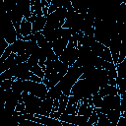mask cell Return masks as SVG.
Listing matches in <instances>:
<instances>
[{
    "label": "cell",
    "instance_id": "30bf717a",
    "mask_svg": "<svg viewBox=\"0 0 126 126\" xmlns=\"http://www.w3.org/2000/svg\"><path fill=\"white\" fill-rule=\"evenodd\" d=\"M68 42L69 41L64 39L63 37H59V38L55 39L54 41H52L51 42V46H52V49L55 52V54L60 56L63 53V51L65 50L66 46L68 45Z\"/></svg>",
    "mask_w": 126,
    "mask_h": 126
},
{
    "label": "cell",
    "instance_id": "4316f807",
    "mask_svg": "<svg viewBox=\"0 0 126 126\" xmlns=\"http://www.w3.org/2000/svg\"><path fill=\"white\" fill-rule=\"evenodd\" d=\"M73 36V30L70 28H61V37H63L66 40H70Z\"/></svg>",
    "mask_w": 126,
    "mask_h": 126
},
{
    "label": "cell",
    "instance_id": "52a82bcc",
    "mask_svg": "<svg viewBox=\"0 0 126 126\" xmlns=\"http://www.w3.org/2000/svg\"><path fill=\"white\" fill-rule=\"evenodd\" d=\"M121 37L120 35H116L114 36L109 43V49L111 51L112 54V58H113V62L115 64H118V59H119V52H120V47H121Z\"/></svg>",
    "mask_w": 126,
    "mask_h": 126
},
{
    "label": "cell",
    "instance_id": "3957f363",
    "mask_svg": "<svg viewBox=\"0 0 126 126\" xmlns=\"http://www.w3.org/2000/svg\"><path fill=\"white\" fill-rule=\"evenodd\" d=\"M23 101L26 105L24 113H32V114H36L39 110V107L41 105L42 99L35 96L34 94L25 92L23 93Z\"/></svg>",
    "mask_w": 126,
    "mask_h": 126
},
{
    "label": "cell",
    "instance_id": "603a6c76",
    "mask_svg": "<svg viewBox=\"0 0 126 126\" xmlns=\"http://www.w3.org/2000/svg\"><path fill=\"white\" fill-rule=\"evenodd\" d=\"M25 81L26 80H21V79L14 80L11 89L18 93H24L25 92Z\"/></svg>",
    "mask_w": 126,
    "mask_h": 126
},
{
    "label": "cell",
    "instance_id": "4fadbf2b",
    "mask_svg": "<svg viewBox=\"0 0 126 126\" xmlns=\"http://www.w3.org/2000/svg\"><path fill=\"white\" fill-rule=\"evenodd\" d=\"M46 24V17L45 16H36L34 22L32 23V33H35L36 32H40L44 29Z\"/></svg>",
    "mask_w": 126,
    "mask_h": 126
},
{
    "label": "cell",
    "instance_id": "74e56055",
    "mask_svg": "<svg viewBox=\"0 0 126 126\" xmlns=\"http://www.w3.org/2000/svg\"><path fill=\"white\" fill-rule=\"evenodd\" d=\"M30 80H31V81H33V82H37V83L42 82V79H41L39 76H37V75H35V74H33V73H32Z\"/></svg>",
    "mask_w": 126,
    "mask_h": 126
},
{
    "label": "cell",
    "instance_id": "f35d334b",
    "mask_svg": "<svg viewBox=\"0 0 126 126\" xmlns=\"http://www.w3.org/2000/svg\"><path fill=\"white\" fill-rule=\"evenodd\" d=\"M37 1H42V0H31V5H33V3L37 2Z\"/></svg>",
    "mask_w": 126,
    "mask_h": 126
},
{
    "label": "cell",
    "instance_id": "9a60e30c",
    "mask_svg": "<svg viewBox=\"0 0 126 126\" xmlns=\"http://www.w3.org/2000/svg\"><path fill=\"white\" fill-rule=\"evenodd\" d=\"M32 32V23L28 21L26 18L23 19L21 26H20V33L25 37L29 34H31Z\"/></svg>",
    "mask_w": 126,
    "mask_h": 126
},
{
    "label": "cell",
    "instance_id": "7402d4cb",
    "mask_svg": "<svg viewBox=\"0 0 126 126\" xmlns=\"http://www.w3.org/2000/svg\"><path fill=\"white\" fill-rule=\"evenodd\" d=\"M104 48H105V45L104 44H102L101 42H99V41H94V43H93V45L91 46V50H92V52L93 53H94L96 56H101V54L103 53V50H104Z\"/></svg>",
    "mask_w": 126,
    "mask_h": 126
},
{
    "label": "cell",
    "instance_id": "5b68a950",
    "mask_svg": "<svg viewBox=\"0 0 126 126\" xmlns=\"http://www.w3.org/2000/svg\"><path fill=\"white\" fill-rule=\"evenodd\" d=\"M121 105V95L115 94V95H105L102 98V105L99 107L100 111L104 114H107V112L110 109H120Z\"/></svg>",
    "mask_w": 126,
    "mask_h": 126
},
{
    "label": "cell",
    "instance_id": "d6a6232c",
    "mask_svg": "<svg viewBox=\"0 0 126 126\" xmlns=\"http://www.w3.org/2000/svg\"><path fill=\"white\" fill-rule=\"evenodd\" d=\"M13 81L12 79H7V80H4V81H1L0 83V86L2 88V90H8V89H11L12 88V84H13Z\"/></svg>",
    "mask_w": 126,
    "mask_h": 126
},
{
    "label": "cell",
    "instance_id": "44dd1931",
    "mask_svg": "<svg viewBox=\"0 0 126 126\" xmlns=\"http://www.w3.org/2000/svg\"><path fill=\"white\" fill-rule=\"evenodd\" d=\"M103 69L106 70L109 78H115L116 79V77H117V70H116V64L114 62L105 61Z\"/></svg>",
    "mask_w": 126,
    "mask_h": 126
},
{
    "label": "cell",
    "instance_id": "4dcf8cb0",
    "mask_svg": "<svg viewBox=\"0 0 126 126\" xmlns=\"http://www.w3.org/2000/svg\"><path fill=\"white\" fill-rule=\"evenodd\" d=\"M64 113H67V114H78V104H72V103L68 102Z\"/></svg>",
    "mask_w": 126,
    "mask_h": 126
},
{
    "label": "cell",
    "instance_id": "cb8c5ba5",
    "mask_svg": "<svg viewBox=\"0 0 126 126\" xmlns=\"http://www.w3.org/2000/svg\"><path fill=\"white\" fill-rule=\"evenodd\" d=\"M68 100H69V96H68V95L62 94V95L59 97V108H58V111H59L61 114L65 112V109H66L67 104H68Z\"/></svg>",
    "mask_w": 126,
    "mask_h": 126
},
{
    "label": "cell",
    "instance_id": "ba28073f",
    "mask_svg": "<svg viewBox=\"0 0 126 126\" xmlns=\"http://www.w3.org/2000/svg\"><path fill=\"white\" fill-rule=\"evenodd\" d=\"M35 123L47 125V126H54V125H62L63 123L56 118H52L50 116H45V115H40V114H34V118L32 120Z\"/></svg>",
    "mask_w": 126,
    "mask_h": 126
},
{
    "label": "cell",
    "instance_id": "ab89813d",
    "mask_svg": "<svg viewBox=\"0 0 126 126\" xmlns=\"http://www.w3.org/2000/svg\"><path fill=\"white\" fill-rule=\"evenodd\" d=\"M46 1H47L48 3H51V1H52V0H46Z\"/></svg>",
    "mask_w": 126,
    "mask_h": 126
},
{
    "label": "cell",
    "instance_id": "1f68e13d",
    "mask_svg": "<svg viewBox=\"0 0 126 126\" xmlns=\"http://www.w3.org/2000/svg\"><path fill=\"white\" fill-rule=\"evenodd\" d=\"M7 79L14 80V74H13V71L11 69H8V70L0 73V81H4V80H7Z\"/></svg>",
    "mask_w": 126,
    "mask_h": 126
},
{
    "label": "cell",
    "instance_id": "5bb4252c",
    "mask_svg": "<svg viewBox=\"0 0 126 126\" xmlns=\"http://www.w3.org/2000/svg\"><path fill=\"white\" fill-rule=\"evenodd\" d=\"M16 53H11L2 63H0V73L10 69L12 66H14L16 63H15V58H16Z\"/></svg>",
    "mask_w": 126,
    "mask_h": 126
},
{
    "label": "cell",
    "instance_id": "ffe728a7",
    "mask_svg": "<svg viewBox=\"0 0 126 126\" xmlns=\"http://www.w3.org/2000/svg\"><path fill=\"white\" fill-rule=\"evenodd\" d=\"M121 110L120 109H110L106 116L107 118L110 120V122L113 124V126H117V122L119 120V118L121 117Z\"/></svg>",
    "mask_w": 126,
    "mask_h": 126
},
{
    "label": "cell",
    "instance_id": "484cf974",
    "mask_svg": "<svg viewBox=\"0 0 126 126\" xmlns=\"http://www.w3.org/2000/svg\"><path fill=\"white\" fill-rule=\"evenodd\" d=\"M102 96L99 94V93H94L93 95H92V100H93V104H94V107H101L102 105Z\"/></svg>",
    "mask_w": 126,
    "mask_h": 126
},
{
    "label": "cell",
    "instance_id": "e0dca14e",
    "mask_svg": "<svg viewBox=\"0 0 126 126\" xmlns=\"http://www.w3.org/2000/svg\"><path fill=\"white\" fill-rule=\"evenodd\" d=\"M98 93L102 97L105 95H115V94H118V88H117V86L106 85L105 87L100 88Z\"/></svg>",
    "mask_w": 126,
    "mask_h": 126
},
{
    "label": "cell",
    "instance_id": "d590c367",
    "mask_svg": "<svg viewBox=\"0 0 126 126\" xmlns=\"http://www.w3.org/2000/svg\"><path fill=\"white\" fill-rule=\"evenodd\" d=\"M120 110L121 112L126 110V92L121 94V105H120Z\"/></svg>",
    "mask_w": 126,
    "mask_h": 126
},
{
    "label": "cell",
    "instance_id": "277c9868",
    "mask_svg": "<svg viewBox=\"0 0 126 126\" xmlns=\"http://www.w3.org/2000/svg\"><path fill=\"white\" fill-rule=\"evenodd\" d=\"M4 39L9 44H12L18 39V32L7 12H4Z\"/></svg>",
    "mask_w": 126,
    "mask_h": 126
},
{
    "label": "cell",
    "instance_id": "7c38bea8",
    "mask_svg": "<svg viewBox=\"0 0 126 126\" xmlns=\"http://www.w3.org/2000/svg\"><path fill=\"white\" fill-rule=\"evenodd\" d=\"M10 45H11L13 53H16V54H19V55H22V54L26 53V46H27V41L26 40L18 38L15 42H13Z\"/></svg>",
    "mask_w": 126,
    "mask_h": 126
},
{
    "label": "cell",
    "instance_id": "83f0119b",
    "mask_svg": "<svg viewBox=\"0 0 126 126\" xmlns=\"http://www.w3.org/2000/svg\"><path fill=\"white\" fill-rule=\"evenodd\" d=\"M2 2H3L4 12L11 11L14 7L17 6V0H2Z\"/></svg>",
    "mask_w": 126,
    "mask_h": 126
},
{
    "label": "cell",
    "instance_id": "ac0fdd59",
    "mask_svg": "<svg viewBox=\"0 0 126 126\" xmlns=\"http://www.w3.org/2000/svg\"><path fill=\"white\" fill-rule=\"evenodd\" d=\"M63 94V92H62V88L60 86V84H56L55 86L49 88L48 90V93H47V97H51L53 99H59V97Z\"/></svg>",
    "mask_w": 126,
    "mask_h": 126
},
{
    "label": "cell",
    "instance_id": "8992f818",
    "mask_svg": "<svg viewBox=\"0 0 126 126\" xmlns=\"http://www.w3.org/2000/svg\"><path fill=\"white\" fill-rule=\"evenodd\" d=\"M88 117L85 115H80V114H67V113H62L59 120L62 123H68L72 125H87L88 123Z\"/></svg>",
    "mask_w": 126,
    "mask_h": 126
},
{
    "label": "cell",
    "instance_id": "6da1fadb",
    "mask_svg": "<svg viewBox=\"0 0 126 126\" xmlns=\"http://www.w3.org/2000/svg\"><path fill=\"white\" fill-rule=\"evenodd\" d=\"M83 73H84L83 67H78L75 65H72L69 67L67 73L64 75V77L59 82V84L62 88L63 94L68 95V96L71 94L72 87L80 79V77L83 75Z\"/></svg>",
    "mask_w": 126,
    "mask_h": 126
},
{
    "label": "cell",
    "instance_id": "8fae6325",
    "mask_svg": "<svg viewBox=\"0 0 126 126\" xmlns=\"http://www.w3.org/2000/svg\"><path fill=\"white\" fill-rule=\"evenodd\" d=\"M17 6L20 8L27 20L32 16L31 12V0H17Z\"/></svg>",
    "mask_w": 126,
    "mask_h": 126
},
{
    "label": "cell",
    "instance_id": "60d3db41",
    "mask_svg": "<svg viewBox=\"0 0 126 126\" xmlns=\"http://www.w3.org/2000/svg\"><path fill=\"white\" fill-rule=\"evenodd\" d=\"M70 1H71V2H73V1H75V0H70Z\"/></svg>",
    "mask_w": 126,
    "mask_h": 126
},
{
    "label": "cell",
    "instance_id": "8d00e7d4",
    "mask_svg": "<svg viewBox=\"0 0 126 126\" xmlns=\"http://www.w3.org/2000/svg\"><path fill=\"white\" fill-rule=\"evenodd\" d=\"M62 3H63V0H52L50 4L57 9L59 7H62Z\"/></svg>",
    "mask_w": 126,
    "mask_h": 126
},
{
    "label": "cell",
    "instance_id": "d6986e66",
    "mask_svg": "<svg viewBox=\"0 0 126 126\" xmlns=\"http://www.w3.org/2000/svg\"><path fill=\"white\" fill-rule=\"evenodd\" d=\"M94 109H95V111L97 112V115H98V121H97L96 126H113V124L107 118L106 114H104L100 111L99 107H94Z\"/></svg>",
    "mask_w": 126,
    "mask_h": 126
},
{
    "label": "cell",
    "instance_id": "7a4b0ae2",
    "mask_svg": "<svg viewBox=\"0 0 126 126\" xmlns=\"http://www.w3.org/2000/svg\"><path fill=\"white\" fill-rule=\"evenodd\" d=\"M48 90H49L48 87L42 82L37 83V82L31 81V80H26L25 81V92L31 93V94H34L35 96H37L41 99L46 98Z\"/></svg>",
    "mask_w": 126,
    "mask_h": 126
},
{
    "label": "cell",
    "instance_id": "f1b7e54d",
    "mask_svg": "<svg viewBox=\"0 0 126 126\" xmlns=\"http://www.w3.org/2000/svg\"><path fill=\"white\" fill-rule=\"evenodd\" d=\"M97 121H98V115H97V112L95 111V109L94 108V110H93L91 116H90L89 119H88L87 125H95V126H96Z\"/></svg>",
    "mask_w": 126,
    "mask_h": 126
},
{
    "label": "cell",
    "instance_id": "836d02e7",
    "mask_svg": "<svg viewBox=\"0 0 126 126\" xmlns=\"http://www.w3.org/2000/svg\"><path fill=\"white\" fill-rule=\"evenodd\" d=\"M11 53H12V48H11V45L9 44V46L5 49V51L3 52V54L0 56V63H2V62H3V61H4V60L11 54Z\"/></svg>",
    "mask_w": 126,
    "mask_h": 126
},
{
    "label": "cell",
    "instance_id": "f546056e",
    "mask_svg": "<svg viewBox=\"0 0 126 126\" xmlns=\"http://www.w3.org/2000/svg\"><path fill=\"white\" fill-rule=\"evenodd\" d=\"M104 61H108V62H113V58H112V54H111V51L109 49V47H106L104 48L103 50V53L101 54L100 56Z\"/></svg>",
    "mask_w": 126,
    "mask_h": 126
},
{
    "label": "cell",
    "instance_id": "2e32d148",
    "mask_svg": "<svg viewBox=\"0 0 126 126\" xmlns=\"http://www.w3.org/2000/svg\"><path fill=\"white\" fill-rule=\"evenodd\" d=\"M115 18L117 22L126 23V4L123 2L115 10Z\"/></svg>",
    "mask_w": 126,
    "mask_h": 126
},
{
    "label": "cell",
    "instance_id": "e575fe53",
    "mask_svg": "<svg viewBox=\"0 0 126 126\" xmlns=\"http://www.w3.org/2000/svg\"><path fill=\"white\" fill-rule=\"evenodd\" d=\"M104 63H105V61H104L101 57L97 56L96 59H95V61H94V66H95V68L103 69V67H104Z\"/></svg>",
    "mask_w": 126,
    "mask_h": 126
},
{
    "label": "cell",
    "instance_id": "9c48e42d",
    "mask_svg": "<svg viewBox=\"0 0 126 126\" xmlns=\"http://www.w3.org/2000/svg\"><path fill=\"white\" fill-rule=\"evenodd\" d=\"M53 103H54V99L51 97H47L42 99L41 105L39 107V110L37 112V114L40 115H45V116H50V113L52 111L53 108Z\"/></svg>",
    "mask_w": 126,
    "mask_h": 126
},
{
    "label": "cell",
    "instance_id": "d4e9b609",
    "mask_svg": "<svg viewBox=\"0 0 126 126\" xmlns=\"http://www.w3.org/2000/svg\"><path fill=\"white\" fill-rule=\"evenodd\" d=\"M94 41H95L94 35H87V34H85L83 36L81 42L78 43V44H83V45H86V46H90L91 47Z\"/></svg>",
    "mask_w": 126,
    "mask_h": 126
}]
</instances>
